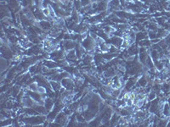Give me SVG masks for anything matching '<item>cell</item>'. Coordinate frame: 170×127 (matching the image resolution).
<instances>
[{
    "instance_id": "1",
    "label": "cell",
    "mask_w": 170,
    "mask_h": 127,
    "mask_svg": "<svg viewBox=\"0 0 170 127\" xmlns=\"http://www.w3.org/2000/svg\"><path fill=\"white\" fill-rule=\"evenodd\" d=\"M87 52H90L91 50H95V47H97V43L93 38H91L90 35L87 38L83 39V41L81 42Z\"/></svg>"
},
{
    "instance_id": "2",
    "label": "cell",
    "mask_w": 170,
    "mask_h": 127,
    "mask_svg": "<svg viewBox=\"0 0 170 127\" xmlns=\"http://www.w3.org/2000/svg\"><path fill=\"white\" fill-rule=\"evenodd\" d=\"M61 82L62 86L65 88L66 90H68V91H73L74 88H75V81H74V79L71 76H68V77H66L64 79H62L61 80Z\"/></svg>"
},
{
    "instance_id": "3",
    "label": "cell",
    "mask_w": 170,
    "mask_h": 127,
    "mask_svg": "<svg viewBox=\"0 0 170 127\" xmlns=\"http://www.w3.org/2000/svg\"><path fill=\"white\" fill-rule=\"evenodd\" d=\"M109 43L111 45H113L116 47H118V49H121L122 44L123 42V38L121 37H118V36H112L109 38Z\"/></svg>"
},
{
    "instance_id": "4",
    "label": "cell",
    "mask_w": 170,
    "mask_h": 127,
    "mask_svg": "<svg viewBox=\"0 0 170 127\" xmlns=\"http://www.w3.org/2000/svg\"><path fill=\"white\" fill-rule=\"evenodd\" d=\"M55 101H54V99H53L52 98L48 97L47 98L45 99V101H44V106H45V108H46V109H47L49 113L51 110H53V108H55Z\"/></svg>"
},
{
    "instance_id": "5",
    "label": "cell",
    "mask_w": 170,
    "mask_h": 127,
    "mask_svg": "<svg viewBox=\"0 0 170 127\" xmlns=\"http://www.w3.org/2000/svg\"><path fill=\"white\" fill-rule=\"evenodd\" d=\"M33 108L38 112L39 114H42V115H46L49 113L48 112V110L46 109L45 108V106L44 105H42V104H36L34 106H33Z\"/></svg>"
},
{
    "instance_id": "6",
    "label": "cell",
    "mask_w": 170,
    "mask_h": 127,
    "mask_svg": "<svg viewBox=\"0 0 170 127\" xmlns=\"http://www.w3.org/2000/svg\"><path fill=\"white\" fill-rule=\"evenodd\" d=\"M9 64H10L9 59H5V58L2 57L1 61H0L1 72H2V73H4L5 71H7V69H8V67H9Z\"/></svg>"
},
{
    "instance_id": "7",
    "label": "cell",
    "mask_w": 170,
    "mask_h": 127,
    "mask_svg": "<svg viewBox=\"0 0 170 127\" xmlns=\"http://www.w3.org/2000/svg\"><path fill=\"white\" fill-rule=\"evenodd\" d=\"M151 45V42L147 39H143L139 42V46L140 47H149Z\"/></svg>"
}]
</instances>
